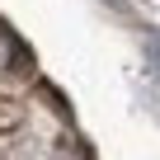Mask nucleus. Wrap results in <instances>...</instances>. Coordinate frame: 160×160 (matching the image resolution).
Instances as JSON below:
<instances>
[{
    "label": "nucleus",
    "mask_w": 160,
    "mask_h": 160,
    "mask_svg": "<svg viewBox=\"0 0 160 160\" xmlns=\"http://www.w3.org/2000/svg\"><path fill=\"white\" fill-rule=\"evenodd\" d=\"M146 57H151V71L160 75V33H151V38H146Z\"/></svg>",
    "instance_id": "nucleus-1"
}]
</instances>
